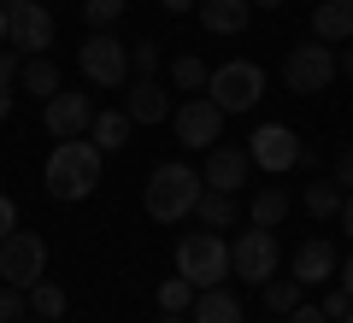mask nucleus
I'll return each instance as SVG.
<instances>
[{"instance_id": "obj_7", "label": "nucleus", "mask_w": 353, "mask_h": 323, "mask_svg": "<svg viewBox=\"0 0 353 323\" xmlns=\"http://www.w3.org/2000/svg\"><path fill=\"white\" fill-rule=\"evenodd\" d=\"M41 271H48V241L30 236V229H12V236L0 241V282H12V288H36Z\"/></svg>"}, {"instance_id": "obj_38", "label": "nucleus", "mask_w": 353, "mask_h": 323, "mask_svg": "<svg viewBox=\"0 0 353 323\" xmlns=\"http://www.w3.org/2000/svg\"><path fill=\"white\" fill-rule=\"evenodd\" d=\"M336 71H341V76H353V48H341V53H336Z\"/></svg>"}, {"instance_id": "obj_16", "label": "nucleus", "mask_w": 353, "mask_h": 323, "mask_svg": "<svg viewBox=\"0 0 353 323\" xmlns=\"http://www.w3.org/2000/svg\"><path fill=\"white\" fill-rule=\"evenodd\" d=\"M194 12H201V24L212 30V36H241V30H248L253 0H201Z\"/></svg>"}, {"instance_id": "obj_23", "label": "nucleus", "mask_w": 353, "mask_h": 323, "mask_svg": "<svg viewBox=\"0 0 353 323\" xmlns=\"http://www.w3.org/2000/svg\"><path fill=\"white\" fill-rule=\"evenodd\" d=\"M248 211H253V224H259V229H277L283 218H289V194H283V188H259Z\"/></svg>"}, {"instance_id": "obj_18", "label": "nucleus", "mask_w": 353, "mask_h": 323, "mask_svg": "<svg viewBox=\"0 0 353 323\" xmlns=\"http://www.w3.org/2000/svg\"><path fill=\"white\" fill-rule=\"evenodd\" d=\"M189 317H194V323H241V300L224 294V282H218V288H201L194 306H189Z\"/></svg>"}, {"instance_id": "obj_20", "label": "nucleus", "mask_w": 353, "mask_h": 323, "mask_svg": "<svg viewBox=\"0 0 353 323\" xmlns=\"http://www.w3.org/2000/svg\"><path fill=\"white\" fill-rule=\"evenodd\" d=\"M18 83H24L30 94L53 100V94H59V65H53L48 53H36V59H24V71H18Z\"/></svg>"}, {"instance_id": "obj_26", "label": "nucleus", "mask_w": 353, "mask_h": 323, "mask_svg": "<svg viewBox=\"0 0 353 323\" xmlns=\"http://www.w3.org/2000/svg\"><path fill=\"white\" fill-rule=\"evenodd\" d=\"M206 76H212V71H206V65L194 59V53H183V59H171V83L183 88V94H201V88H206Z\"/></svg>"}, {"instance_id": "obj_19", "label": "nucleus", "mask_w": 353, "mask_h": 323, "mask_svg": "<svg viewBox=\"0 0 353 323\" xmlns=\"http://www.w3.org/2000/svg\"><path fill=\"white\" fill-rule=\"evenodd\" d=\"M194 211H201V224H206V229H230V224L241 218L236 194H224V188H206V194H201V206H194Z\"/></svg>"}, {"instance_id": "obj_40", "label": "nucleus", "mask_w": 353, "mask_h": 323, "mask_svg": "<svg viewBox=\"0 0 353 323\" xmlns=\"http://www.w3.org/2000/svg\"><path fill=\"white\" fill-rule=\"evenodd\" d=\"M336 276H341V288L353 294V259H347V264H336Z\"/></svg>"}, {"instance_id": "obj_13", "label": "nucleus", "mask_w": 353, "mask_h": 323, "mask_svg": "<svg viewBox=\"0 0 353 323\" xmlns=\"http://www.w3.org/2000/svg\"><path fill=\"white\" fill-rule=\"evenodd\" d=\"M124 112H130V124H165V118H171V94H165V83H159V76H136L130 94H124Z\"/></svg>"}, {"instance_id": "obj_11", "label": "nucleus", "mask_w": 353, "mask_h": 323, "mask_svg": "<svg viewBox=\"0 0 353 323\" xmlns=\"http://www.w3.org/2000/svg\"><path fill=\"white\" fill-rule=\"evenodd\" d=\"M41 124H48L53 141H71V136H88V124H94V100L88 94H53L48 106H41Z\"/></svg>"}, {"instance_id": "obj_14", "label": "nucleus", "mask_w": 353, "mask_h": 323, "mask_svg": "<svg viewBox=\"0 0 353 323\" xmlns=\"http://www.w3.org/2000/svg\"><path fill=\"white\" fill-rule=\"evenodd\" d=\"M248 171H253V159H248V147H206V188H224V194H236L241 183H248Z\"/></svg>"}, {"instance_id": "obj_1", "label": "nucleus", "mask_w": 353, "mask_h": 323, "mask_svg": "<svg viewBox=\"0 0 353 323\" xmlns=\"http://www.w3.org/2000/svg\"><path fill=\"white\" fill-rule=\"evenodd\" d=\"M101 165H106V153L94 147L88 136H71V141H59V147L48 153V194L53 200H88L94 188H101Z\"/></svg>"}, {"instance_id": "obj_37", "label": "nucleus", "mask_w": 353, "mask_h": 323, "mask_svg": "<svg viewBox=\"0 0 353 323\" xmlns=\"http://www.w3.org/2000/svg\"><path fill=\"white\" fill-rule=\"evenodd\" d=\"M165 12H194V6H201V0H159Z\"/></svg>"}, {"instance_id": "obj_45", "label": "nucleus", "mask_w": 353, "mask_h": 323, "mask_svg": "<svg viewBox=\"0 0 353 323\" xmlns=\"http://www.w3.org/2000/svg\"><path fill=\"white\" fill-rule=\"evenodd\" d=\"M341 323H353V311H347V317H341Z\"/></svg>"}, {"instance_id": "obj_34", "label": "nucleus", "mask_w": 353, "mask_h": 323, "mask_svg": "<svg viewBox=\"0 0 353 323\" xmlns=\"http://www.w3.org/2000/svg\"><path fill=\"white\" fill-rule=\"evenodd\" d=\"M283 323H330V317H324V306H306V300H301V306H294Z\"/></svg>"}, {"instance_id": "obj_25", "label": "nucleus", "mask_w": 353, "mask_h": 323, "mask_svg": "<svg viewBox=\"0 0 353 323\" xmlns=\"http://www.w3.org/2000/svg\"><path fill=\"white\" fill-rule=\"evenodd\" d=\"M30 306H36L41 323H59L65 317V288L59 282H36V288H30Z\"/></svg>"}, {"instance_id": "obj_21", "label": "nucleus", "mask_w": 353, "mask_h": 323, "mask_svg": "<svg viewBox=\"0 0 353 323\" xmlns=\"http://www.w3.org/2000/svg\"><path fill=\"white\" fill-rule=\"evenodd\" d=\"M130 136V112H94V124H88V141L101 153H118Z\"/></svg>"}, {"instance_id": "obj_30", "label": "nucleus", "mask_w": 353, "mask_h": 323, "mask_svg": "<svg viewBox=\"0 0 353 323\" xmlns=\"http://www.w3.org/2000/svg\"><path fill=\"white\" fill-rule=\"evenodd\" d=\"M24 306H30V294H24V288L0 282V323H18V317H24Z\"/></svg>"}, {"instance_id": "obj_43", "label": "nucleus", "mask_w": 353, "mask_h": 323, "mask_svg": "<svg viewBox=\"0 0 353 323\" xmlns=\"http://www.w3.org/2000/svg\"><path fill=\"white\" fill-rule=\"evenodd\" d=\"M0 6H6V12H18V6H30V0H0Z\"/></svg>"}, {"instance_id": "obj_10", "label": "nucleus", "mask_w": 353, "mask_h": 323, "mask_svg": "<svg viewBox=\"0 0 353 323\" xmlns=\"http://www.w3.org/2000/svg\"><path fill=\"white\" fill-rule=\"evenodd\" d=\"M218 136H224V112H218L206 94H194V100H183L176 106V141L183 147H218Z\"/></svg>"}, {"instance_id": "obj_15", "label": "nucleus", "mask_w": 353, "mask_h": 323, "mask_svg": "<svg viewBox=\"0 0 353 323\" xmlns=\"http://www.w3.org/2000/svg\"><path fill=\"white\" fill-rule=\"evenodd\" d=\"M336 276V247H330L324 236H306L301 247H294V282L312 288V282H330Z\"/></svg>"}, {"instance_id": "obj_44", "label": "nucleus", "mask_w": 353, "mask_h": 323, "mask_svg": "<svg viewBox=\"0 0 353 323\" xmlns=\"http://www.w3.org/2000/svg\"><path fill=\"white\" fill-rule=\"evenodd\" d=\"M0 41H6V6H0Z\"/></svg>"}, {"instance_id": "obj_12", "label": "nucleus", "mask_w": 353, "mask_h": 323, "mask_svg": "<svg viewBox=\"0 0 353 323\" xmlns=\"http://www.w3.org/2000/svg\"><path fill=\"white\" fill-rule=\"evenodd\" d=\"M6 41H12L24 59H36L41 48H53V12L48 6H18V12H6Z\"/></svg>"}, {"instance_id": "obj_31", "label": "nucleus", "mask_w": 353, "mask_h": 323, "mask_svg": "<svg viewBox=\"0 0 353 323\" xmlns=\"http://www.w3.org/2000/svg\"><path fill=\"white\" fill-rule=\"evenodd\" d=\"M318 306H324V317H330V323H341V317L353 311V294H347V288H330V294L318 300Z\"/></svg>"}, {"instance_id": "obj_24", "label": "nucleus", "mask_w": 353, "mask_h": 323, "mask_svg": "<svg viewBox=\"0 0 353 323\" xmlns=\"http://www.w3.org/2000/svg\"><path fill=\"white\" fill-rule=\"evenodd\" d=\"M341 200H347V188H341V183H312V188L301 194V206L312 211V218H336Z\"/></svg>"}, {"instance_id": "obj_17", "label": "nucleus", "mask_w": 353, "mask_h": 323, "mask_svg": "<svg viewBox=\"0 0 353 323\" xmlns=\"http://www.w3.org/2000/svg\"><path fill=\"white\" fill-rule=\"evenodd\" d=\"M312 36L330 41V48L347 41L353 36V0H318V6H312Z\"/></svg>"}, {"instance_id": "obj_42", "label": "nucleus", "mask_w": 353, "mask_h": 323, "mask_svg": "<svg viewBox=\"0 0 353 323\" xmlns=\"http://www.w3.org/2000/svg\"><path fill=\"white\" fill-rule=\"evenodd\" d=\"M253 6H265V12H277V6H283V0H253Z\"/></svg>"}, {"instance_id": "obj_22", "label": "nucleus", "mask_w": 353, "mask_h": 323, "mask_svg": "<svg viewBox=\"0 0 353 323\" xmlns=\"http://www.w3.org/2000/svg\"><path fill=\"white\" fill-rule=\"evenodd\" d=\"M259 294H265V311H271V317H289V311L306 300V288L294 282V276H289V282H277V276H271V282H259Z\"/></svg>"}, {"instance_id": "obj_28", "label": "nucleus", "mask_w": 353, "mask_h": 323, "mask_svg": "<svg viewBox=\"0 0 353 323\" xmlns=\"http://www.w3.org/2000/svg\"><path fill=\"white\" fill-rule=\"evenodd\" d=\"M83 18H88V30H112L124 18V0H83Z\"/></svg>"}, {"instance_id": "obj_39", "label": "nucleus", "mask_w": 353, "mask_h": 323, "mask_svg": "<svg viewBox=\"0 0 353 323\" xmlns=\"http://www.w3.org/2000/svg\"><path fill=\"white\" fill-rule=\"evenodd\" d=\"M12 118V88H0V124Z\"/></svg>"}, {"instance_id": "obj_8", "label": "nucleus", "mask_w": 353, "mask_h": 323, "mask_svg": "<svg viewBox=\"0 0 353 323\" xmlns=\"http://www.w3.org/2000/svg\"><path fill=\"white\" fill-rule=\"evenodd\" d=\"M301 153H306V141L294 136L289 124H259V129L248 136V159L259 165V171H271V176L294 171V165H301Z\"/></svg>"}, {"instance_id": "obj_3", "label": "nucleus", "mask_w": 353, "mask_h": 323, "mask_svg": "<svg viewBox=\"0 0 353 323\" xmlns=\"http://www.w3.org/2000/svg\"><path fill=\"white\" fill-rule=\"evenodd\" d=\"M259 94H265V71L253 59H230V65H218V71L206 76V100H212L224 118L230 112H253Z\"/></svg>"}, {"instance_id": "obj_9", "label": "nucleus", "mask_w": 353, "mask_h": 323, "mask_svg": "<svg viewBox=\"0 0 353 323\" xmlns=\"http://www.w3.org/2000/svg\"><path fill=\"white\" fill-rule=\"evenodd\" d=\"M230 271L241 276V282H271L277 276V236L271 229H241L236 241H230Z\"/></svg>"}, {"instance_id": "obj_32", "label": "nucleus", "mask_w": 353, "mask_h": 323, "mask_svg": "<svg viewBox=\"0 0 353 323\" xmlns=\"http://www.w3.org/2000/svg\"><path fill=\"white\" fill-rule=\"evenodd\" d=\"M18 71H24V53H18V48H0V88H12Z\"/></svg>"}, {"instance_id": "obj_36", "label": "nucleus", "mask_w": 353, "mask_h": 323, "mask_svg": "<svg viewBox=\"0 0 353 323\" xmlns=\"http://www.w3.org/2000/svg\"><path fill=\"white\" fill-rule=\"evenodd\" d=\"M336 218H341V229H347V241H353V194L341 200V211H336Z\"/></svg>"}, {"instance_id": "obj_27", "label": "nucleus", "mask_w": 353, "mask_h": 323, "mask_svg": "<svg viewBox=\"0 0 353 323\" xmlns=\"http://www.w3.org/2000/svg\"><path fill=\"white\" fill-rule=\"evenodd\" d=\"M194 294H201V288H194L189 276L176 271L171 282H159V311H189V306H194Z\"/></svg>"}, {"instance_id": "obj_41", "label": "nucleus", "mask_w": 353, "mask_h": 323, "mask_svg": "<svg viewBox=\"0 0 353 323\" xmlns=\"http://www.w3.org/2000/svg\"><path fill=\"white\" fill-rule=\"evenodd\" d=\"M165 323H194V317H189V311H165Z\"/></svg>"}, {"instance_id": "obj_6", "label": "nucleus", "mask_w": 353, "mask_h": 323, "mask_svg": "<svg viewBox=\"0 0 353 323\" xmlns=\"http://www.w3.org/2000/svg\"><path fill=\"white\" fill-rule=\"evenodd\" d=\"M77 65H83V76L94 88H124L130 76V48L112 36V30H88V41L77 48Z\"/></svg>"}, {"instance_id": "obj_33", "label": "nucleus", "mask_w": 353, "mask_h": 323, "mask_svg": "<svg viewBox=\"0 0 353 323\" xmlns=\"http://www.w3.org/2000/svg\"><path fill=\"white\" fill-rule=\"evenodd\" d=\"M336 183L353 194V147H341V153H336Z\"/></svg>"}, {"instance_id": "obj_4", "label": "nucleus", "mask_w": 353, "mask_h": 323, "mask_svg": "<svg viewBox=\"0 0 353 323\" xmlns=\"http://www.w3.org/2000/svg\"><path fill=\"white\" fill-rule=\"evenodd\" d=\"M176 271L189 276L194 288H218L230 276V241H224V229L183 236V241H176Z\"/></svg>"}, {"instance_id": "obj_35", "label": "nucleus", "mask_w": 353, "mask_h": 323, "mask_svg": "<svg viewBox=\"0 0 353 323\" xmlns=\"http://www.w3.org/2000/svg\"><path fill=\"white\" fill-rule=\"evenodd\" d=\"M12 229H18V206H12V200H6V194H0V241L12 236Z\"/></svg>"}, {"instance_id": "obj_29", "label": "nucleus", "mask_w": 353, "mask_h": 323, "mask_svg": "<svg viewBox=\"0 0 353 323\" xmlns=\"http://www.w3.org/2000/svg\"><path fill=\"white\" fill-rule=\"evenodd\" d=\"M130 65H136V76H159V65H165L159 41H136V48H130Z\"/></svg>"}, {"instance_id": "obj_2", "label": "nucleus", "mask_w": 353, "mask_h": 323, "mask_svg": "<svg viewBox=\"0 0 353 323\" xmlns=\"http://www.w3.org/2000/svg\"><path fill=\"white\" fill-rule=\"evenodd\" d=\"M206 194V176L189 171V165H153L148 188H141V206H148L153 224H176V218H189Z\"/></svg>"}, {"instance_id": "obj_46", "label": "nucleus", "mask_w": 353, "mask_h": 323, "mask_svg": "<svg viewBox=\"0 0 353 323\" xmlns=\"http://www.w3.org/2000/svg\"><path fill=\"white\" fill-rule=\"evenodd\" d=\"M18 323H24V317H18Z\"/></svg>"}, {"instance_id": "obj_5", "label": "nucleus", "mask_w": 353, "mask_h": 323, "mask_svg": "<svg viewBox=\"0 0 353 323\" xmlns=\"http://www.w3.org/2000/svg\"><path fill=\"white\" fill-rule=\"evenodd\" d=\"M336 48L330 41H301V48H289V59H283V83L294 88V94H324L330 83H336Z\"/></svg>"}]
</instances>
